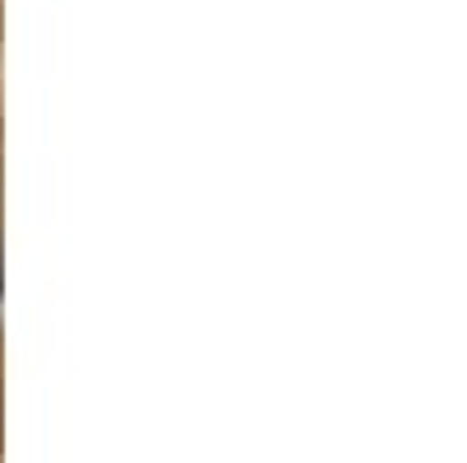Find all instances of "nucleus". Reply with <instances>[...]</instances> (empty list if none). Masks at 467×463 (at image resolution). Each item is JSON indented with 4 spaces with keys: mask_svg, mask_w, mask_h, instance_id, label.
Listing matches in <instances>:
<instances>
[{
    "mask_svg": "<svg viewBox=\"0 0 467 463\" xmlns=\"http://www.w3.org/2000/svg\"><path fill=\"white\" fill-rule=\"evenodd\" d=\"M0 272H5V267H0Z\"/></svg>",
    "mask_w": 467,
    "mask_h": 463,
    "instance_id": "nucleus-1",
    "label": "nucleus"
}]
</instances>
